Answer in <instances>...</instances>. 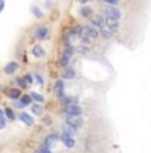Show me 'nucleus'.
Returning a JSON list of instances; mask_svg holds the SVG:
<instances>
[{"mask_svg": "<svg viewBox=\"0 0 151 153\" xmlns=\"http://www.w3.org/2000/svg\"><path fill=\"white\" fill-rule=\"evenodd\" d=\"M59 135L58 133H51V135H48L47 137L44 138V144H43V148L45 149H50L51 146H54L56 143L59 141Z\"/></svg>", "mask_w": 151, "mask_h": 153, "instance_id": "f257e3e1", "label": "nucleus"}, {"mask_svg": "<svg viewBox=\"0 0 151 153\" xmlns=\"http://www.w3.org/2000/svg\"><path fill=\"white\" fill-rule=\"evenodd\" d=\"M64 113L67 116H80L82 115V108L76 104H70V105L65 107Z\"/></svg>", "mask_w": 151, "mask_h": 153, "instance_id": "f03ea898", "label": "nucleus"}, {"mask_svg": "<svg viewBox=\"0 0 151 153\" xmlns=\"http://www.w3.org/2000/svg\"><path fill=\"white\" fill-rule=\"evenodd\" d=\"M83 124V118L80 116H68L67 117V125L68 127H72V128H79L82 127Z\"/></svg>", "mask_w": 151, "mask_h": 153, "instance_id": "7ed1b4c3", "label": "nucleus"}, {"mask_svg": "<svg viewBox=\"0 0 151 153\" xmlns=\"http://www.w3.org/2000/svg\"><path fill=\"white\" fill-rule=\"evenodd\" d=\"M80 35H86L88 38H98L99 36V31L96 29L92 25H86V27L82 28V33Z\"/></svg>", "mask_w": 151, "mask_h": 153, "instance_id": "20e7f679", "label": "nucleus"}, {"mask_svg": "<svg viewBox=\"0 0 151 153\" xmlns=\"http://www.w3.org/2000/svg\"><path fill=\"white\" fill-rule=\"evenodd\" d=\"M104 13L107 15V18L114 19V20H118L121 18V11H119V8L115 7H106L104 8Z\"/></svg>", "mask_w": 151, "mask_h": 153, "instance_id": "39448f33", "label": "nucleus"}, {"mask_svg": "<svg viewBox=\"0 0 151 153\" xmlns=\"http://www.w3.org/2000/svg\"><path fill=\"white\" fill-rule=\"evenodd\" d=\"M104 27H106L107 29H110L111 32H115V31L119 29V21L114 20V19H110V18H106V20H104Z\"/></svg>", "mask_w": 151, "mask_h": 153, "instance_id": "423d86ee", "label": "nucleus"}, {"mask_svg": "<svg viewBox=\"0 0 151 153\" xmlns=\"http://www.w3.org/2000/svg\"><path fill=\"white\" fill-rule=\"evenodd\" d=\"M54 92H55L56 96L62 97L64 95V83L62 80H56L55 84H54Z\"/></svg>", "mask_w": 151, "mask_h": 153, "instance_id": "0eeeda50", "label": "nucleus"}, {"mask_svg": "<svg viewBox=\"0 0 151 153\" xmlns=\"http://www.w3.org/2000/svg\"><path fill=\"white\" fill-rule=\"evenodd\" d=\"M60 140L67 148H74V146H75V140H74L70 135H67V133H63V135L60 136Z\"/></svg>", "mask_w": 151, "mask_h": 153, "instance_id": "6e6552de", "label": "nucleus"}, {"mask_svg": "<svg viewBox=\"0 0 151 153\" xmlns=\"http://www.w3.org/2000/svg\"><path fill=\"white\" fill-rule=\"evenodd\" d=\"M48 33H50V29H48V27H45V25H42V27H39L38 29H36V38H38L39 40H44V39L48 36Z\"/></svg>", "mask_w": 151, "mask_h": 153, "instance_id": "1a4fd4ad", "label": "nucleus"}, {"mask_svg": "<svg viewBox=\"0 0 151 153\" xmlns=\"http://www.w3.org/2000/svg\"><path fill=\"white\" fill-rule=\"evenodd\" d=\"M90 20H91V24H92V27H95L96 29H98V28H103V27H104V19L102 18V16H99V15L92 16Z\"/></svg>", "mask_w": 151, "mask_h": 153, "instance_id": "9d476101", "label": "nucleus"}, {"mask_svg": "<svg viewBox=\"0 0 151 153\" xmlns=\"http://www.w3.org/2000/svg\"><path fill=\"white\" fill-rule=\"evenodd\" d=\"M18 68H19V64L16 61H11V63H8L4 67V72L5 75H12V73H15L18 71Z\"/></svg>", "mask_w": 151, "mask_h": 153, "instance_id": "9b49d317", "label": "nucleus"}, {"mask_svg": "<svg viewBox=\"0 0 151 153\" xmlns=\"http://www.w3.org/2000/svg\"><path fill=\"white\" fill-rule=\"evenodd\" d=\"M19 118H20L24 124H27V125H32L33 124V117H31V116L28 115V113H25V112L19 113Z\"/></svg>", "mask_w": 151, "mask_h": 153, "instance_id": "f8f14e48", "label": "nucleus"}, {"mask_svg": "<svg viewBox=\"0 0 151 153\" xmlns=\"http://www.w3.org/2000/svg\"><path fill=\"white\" fill-rule=\"evenodd\" d=\"M32 55L33 56H36V57H42V56H44V48L42 47V45H33V48H32Z\"/></svg>", "mask_w": 151, "mask_h": 153, "instance_id": "ddd939ff", "label": "nucleus"}, {"mask_svg": "<svg viewBox=\"0 0 151 153\" xmlns=\"http://www.w3.org/2000/svg\"><path fill=\"white\" fill-rule=\"evenodd\" d=\"M62 76H63V79H74L75 77V71L70 67H65L62 72Z\"/></svg>", "mask_w": 151, "mask_h": 153, "instance_id": "4468645a", "label": "nucleus"}, {"mask_svg": "<svg viewBox=\"0 0 151 153\" xmlns=\"http://www.w3.org/2000/svg\"><path fill=\"white\" fill-rule=\"evenodd\" d=\"M100 33L102 36H103L104 39H111V36H112V32H111L110 29H107L106 27H103V28H100Z\"/></svg>", "mask_w": 151, "mask_h": 153, "instance_id": "2eb2a0df", "label": "nucleus"}, {"mask_svg": "<svg viewBox=\"0 0 151 153\" xmlns=\"http://www.w3.org/2000/svg\"><path fill=\"white\" fill-rule=\"evenodd\" d=\"M20 103H22L24 107H25V105H30V104L32 103V99H31L30 95H23L22 99H20Z\"/></svg>", "mask_w": 151, "mask_h": 153, "instance_id": "dca6fc26", "label": "nucleus"}, {"mask_svg": "<svg viewBox=\"0 0 151 153\" xmlns=\"http://www.w3.org/2000/svg\"><path fill=\"white\" fill-rule=\"evenodd\" d=\"M72 53H74V49L70 47V45H67V48L63 51V53H62V57H67V59H70L71 56H72Z\"/></svg>", "mask_w": 151, "mask_h": 153, "instance_id": "f3484780", "label": "nucleus"}, {"mask_svg": "<svg viewBox=\"0 0 151 153\" xmlns=\"http://www.w3.org/2000/svg\"><path fill=\"white\" fill-rule=\"evenodd\" d=\"M31 110H32L35 115H42V113H43V107L39 105V104H33V105L31 107Z\"/></svg>", "mask_w": 151, "mask_h": 153, "instance_id": "a211bd4d", "label": "nucleus"}, {"mask_svg": "<svg viewBox=\"0 0 151 153\" xmlns=\"http://www.w3.org/2000/svg\"><path fill=\"white\" fill-rule=\"evenodd\" d=\"M8 96H10L11 99H18V97H20V90L19 89H10L8 90Z\"/></svg>", "mask_w": 151, "mask_h": 153, "instance_id": "6ab92c4d", "label": "nucleus"}, {"mask_svg": "<svg viewBox=\"0 0 151 153\" xmlns=\"http://www.w3.org/2000/svg\"><path fill=\"white\" fill-rule=\"evenodd\" d=\"M76 52L82 53V55H86V53L90 52V48L87 45H79V47H76Z\"/></svg>", "mask_w": 151, "mask_h": 153, "instance_id": "aec40b11", "label": "nucleus"}, {"mask_svg": "<svg viewBox=\"0 0 151 153\" xmlns=\"http://www.w3.org/2000/svg\"><path fill=\"white\" fill-rule=\"evenodd\" d=\"M30 96H31V99H33V100L36 101V103H43V101H44L43 96H40L39 93H36V92H32Z\"/></svg>", "mask_w": 151, "mask_h": 153, "instance_id": "412c9836", "label": "nucleus"}, {"mask_svg": "<svg viewBox=\"0 0 151 153\" xmlns=\"http://www.w3.org/2000/svg\"><path fill=\"white\" fill-rule=\"evenodd\" d=\"M91 13H92V10H91L90 7H83L80 10V15L84 16V18H88V16H91Z\"/></svg>", "mask_w": 151, "mask_h": 153, "instance_id": "4be33fe9", "label": "nucleus"}, {"mask_svg": "<svg viewBox=\"0 0 151 153\" xmlns=\"http://www.w3.org/2000/svg\"><path fill=\"white\" fill-rule=\"evenodd\" d=\"M31 12H32L38 19H42V18H43V13H42V11L39 10L38 7H32V8H31Z\"/></svg>", "mask_w": 151, "mask_h": 153, "instance_id": "5701e85b", "label": "nucleus"}, {"mask_svg": "<svg viewBox=\"0 0 151 153\" xmlns=\"http://www.w3.org/2000/svg\"><path fill=\"white\" fill-rule=\"evenodd\" d=\"M4 113H5V116H7L10 120H13V118H15V113H13V110L11 109V108H5L4 109Z\"/></svg>", "mask_w": 151, "mask_h": 153, "instance_id": "b1692460", "label": "nucleus"}, {"mask_svg": "<svg viewBox=\"0 0 151 153\" xmlns=\"http://www.w3.org/2000/svg\"><path fill=\"white\" fill-rule=\"evenodd\" d=\"M60 103L63 104V105H65V107L70 105V104H71V97H68V96L63 95V96L60 97Z\"/></svg>", "mask_w": 151, "mask_h": 153, "instance_id": "393cba45", "label": "nucleus"}, {"mask_svg": "<svg viewBox=\"0 0 151 153\" xmlns=\"http://www.w3.org/2000/svg\"><path fill=\"white\" fill-rule=\"evenodd\" d=\"M70 32L72 33L74 36L80 35V33H82V27H79V25H76V27H72V28L70 29Z\"/></svg>", "mask_w": 151, "mask_h": 153, "instance_id": "a878e982", "label": "nucleus"}, {"mask_svg": "<svg viewBox=\"0 0 151 153\" xmlns=\"http://www.w3.org/2000/svg\"><path fill=\"white\" fill-rule=\"evenodd\" d=\"M16 84H18L20 88H25L27 87V83H25V80L23 77H19V79H16Z\"/></svg>", "mask_w": 151, "mask_h": 153, "instance_id": "bb28decb", "label": "nucleus"}, {"mask_svg": "<svg viewBox=\"0 0 151 153\" xmlns=\"http://www.w3.org/2000/svg\"><path fill=\"white\" fill-rule=\"evenodd\" d=\"M68 63H70V59H67V57H62L60 56V61H59V64H60L62 67H67L68 65Z\"/></svg>", "mask_w": 151, "mask_h": 153, "instance_id": "cd10ccee", "label": "nucleus"}, {"mask_svg": "<svg viewBox=\"0 0 151 153\" xmlns=\"http://www.w3.org/2000/svg\"><path fill=\"white\" fill-rule=\"evenodd\" d=\"M23 79H24V80H25V83H27V84L33 83V77H32V76H31V75H25Z\"/></svg>", "mask_w": 151, "mask_h": 153, "instance_id": "c85d7f7f", "label": "nucleus"}, {"mask_svg": "<svg viewBox=\"0 0 151 153\" xmlns=\"http://www.w3.org/2000/svg\"><path fill=\"white\" fill-rule=\"evenodd\" d=\"M3 128H5V120H4V117H0V129H3Z\"/></svg>", "mask_w": 151, "mask_h": 153, "instance_id": "c756f323", "label": "nucleus"}, {"mask_svg": "<svg viewBox=\"0 0 151 153\" xmlns=\"http://www.w3.org/2000/svg\"><path fill=\"white\" fill-rule=\"evenodd\" d=\"M104 3H107V4H118L119 0H103Z\"/></svg>", "mask_w": 151, "mask_h": 153, "instance_id": "7c9ffc66", "label": "nucleus"}, {"mask_svg": "<svg viewBox=\"0 0 151 153\" xmlns=\"http://www.w3.org/2000/svg\"><path fill=\"white\" fill-rule=\"evenodd\" d=\"M35 77H36V80H38V83H39V84H40V85H43V84H44V81H43V79H42V76L36 75V76H35Z\"/></svg>", "mask_w": 151, "mask_h": 153, "instance_id": "2f4dec72", "label": "nucleus"}, {"mask_svg": "<svg viewBox=\"0 0 151 153\" xmlns=\"http://www.w3.org/2000/svg\"><path fill=\"white\" fill-rule=\"evenodd\" d=\"M38 153H51V151H50V149H45V148L42 146V148L38 151Z\"/></svg>", "mask_w": 151, "mask_h": 153, "instance_id": "473e14b6", "label": "nucleus"}, {"mask_svg": "<svg viewBox=\"0 0 151 153\" xmlns=\"http://www.w3.org/2000/svg\"><path fill=\"white\" fill-rule=\"evenodd\" d=\"M15 107H18V108H23V107H24V105H23V104L20 103V101H16V103H15Z\"/></svg>", "mask_w": 151, "mask_h": 153, "instance_id": "72a5a7b5", "label": "nucleus"}, {"mask_svg": "<svg viewBox=\"0 0 151 153\" xmlns=\"http://www.w3.org/2000/svg\"><path fill=\"white\" fill-rule=\"evenodd\" d=\"M3 8H4V1H3V0H0V12L3 11Z\"/></svg>", "mask_w": 151, "mask_h": 153, "instance_id": "f704fd0d", "label": "nucleus"}, {"mask_svg": "<svg viewBox=\"0 0 151 153\" xmlns=\"http://www.w3.org/2000/svg\"><path fill=\"white\" fill-rule=\"evenodd\" d=\"M78 1H79V3H82V4H84V3H87L88 0H78Z\"/></svg>", "mask_w": 151, "mask_h": 153, "instance_id": "c9c22d12", "label": "nucleus"}, {"mask_svg": "<svg viewBox=\"0 0 151 153\" xmlns=\"http://www.w3.org/2000/svg\"><path fill=\"white\" fill-rule=\"evenodd\" d=\"M3 115H4V113H3V110L0 109V117H3Z\"/></svg>", "mask_w": 151, "mask_h": 153, "instance_id": "e433bc0d", "label": "nucleus"}, {"mask_svg": "<svg viewBox=\"0 0 151 153\" xmlns=\"http://www.w3.org/2000/svg\"><path fill=\"white\" fill-rule=\"evenodd\" d=\"M36 153H38V152H36Z\"/></svg>", "mask_w": 151, "mask_h": 153, "instance_id": "4c0bfd02", "label": "nucleus"}]
</instances>
